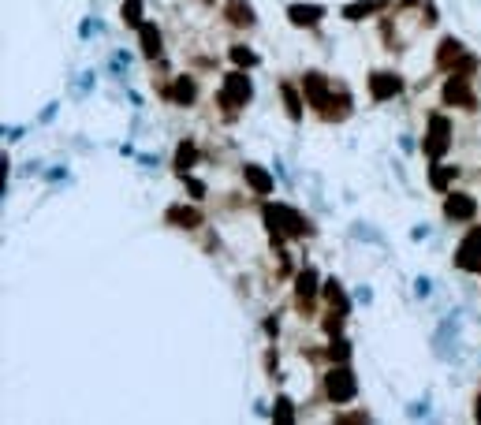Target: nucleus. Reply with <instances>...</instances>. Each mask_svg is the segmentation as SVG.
<instances>
[{"mask_svg":"<svg viewBox=\"0 0 481 425\" xmlns=\"http://www.w3.org/2000/svg\"><path fill=\"white\" fill-rule=\"evenodd\" d=\"M265 224H269V232H272V239H276V243H280V235L303 239V235L314 232V228H310V220L298 217V212L288 209V205H265Z\"/></svg>","mask_w":481,"mask_h":425,"instance_id":"obj_1","label":"nucleus"},{"mask_svg":"<svg viewBox=\"0 0 481 425\" xmlns=\"http://www.w3.org/2000/svg\"><path fill=\"white\" fill-rule=\"evenodd\" d=\"M324 392H329L332 403H351V400H355V392H358L355 373H351L347 366H336L332 373L324 377Z\"/></svg>","mask_w":481,"mask_h":425,"instance_id":"obj_2","label":"nucleus"},{"mask_svg":"<svg viewBox=\"0 0 481 425\" xmlns=\"http://www.w3.org/2000/svg\"><path fill=\"white\" fill-rule=\"evenodd\" d=\"M425 157H444L451 145V124L448 116H429V131H425Z\"/></svg>","mask_w":481,"mask_h":425,"instance_id":"obj_3","label":"nucleus"},{"mask_svg":"<svg viewBox=\"0 0 481 425\" xmlns=\"http://www.w3.org/2000/svg\"><path fill=\"white\" fill-rule=\"evenodd\" d=\"M246 101H250V78H246L243 71H231L224 78V90H220V104L236 112L239 104H246Z\"/></svg>","mask_w":481,"mask_h":425,"instance_id":"obj_4","label":"nucleus"},{"mask_svg":"<svg viewBox=\"0 0 481 425\" xmlns=\"http://www.w3.org/2000/svg\"><path fill=\"white\" fill-rule=\"evenodd\" d=\"M455 265L466 273H481V228H474L463 239V246L455 250Z\"/></svg>","mask_w":481,"mask_h":425,"instance_id":"obj_5","label":"nucleus"},{"mask_svg":"<svg viewBox=\"0 0 481 425\" xmlns=\"http://www.w3.org/2000/svg\"><path fill=\"white\" fill-rule=\"evenodd\" d=\"M303 94H306V101L314 104V109L329 112V104H332V90H329V83H324V75L310 71V75L303 78Z\"/></svg>","mask_w":481,"mask_h":425,"instance_id":"obj_6","label":"nucleus"},{"mask_svg":"<svg viewBox=\"0 0 481 425\" xmlns=\"http://www.w3.org/2000/svg\"><path fill=\"white\" fill-rule=\"evenodd\" d=\"M444 101L448 104H463V109H474L477 104V97H474V90H470V83H466V78L455 71L448 83H444Z\"/></svg>","mask_w":481,"mask_h":425,"instance_id":"obj_7","label":"nucleus"},{"mask_svg":"<svg viewBox=\"0 0 481 425\" xmlns=\"http://www.w3.org/2000/svg\"><path fill=\"white\" fill-rule=\"evenodd\" d=\"M403 90V83L396 75H388V71H377L373 78H370V94H373V101H388V97H396Z\"/></svg>","mask_w":481,"mask_h":425,"instance_id":"obj_8","label":"nucleus"},{"mask_svg":"<svg viewBox=\"0 0 481 425\" xmlns=\"http://www.w3.org/2000/svg\"><path fill=\"white\" fill-rule=\"evenodd\" d=\"M474 212H477V202H474L470 194H451L448 202H444V217L448 220H470Z\"/></svg>","mask_w":481,"mask_h":425,"instance_id":"obj_9","label":"nucleus"},{"mask_svg":"<svg viewBox=\"0 0 481 425\" xmlns=\"http://www.w3.org/2000/svg\"><path fill=\"white\" fill-rule=\"evenodd\" d=\"M224 19L231 26H254V8L246 0H228L224 4Z\"/></svg>","mask_w":481,"mask_h":425,"instance_id":"obj_10","label":"nucleus"},{"mask_svg":"<svg viewBox=\"0 0 481 425\" xmlns=\"http://www.w3.org/2000/svg\"><path fill=\"white\" fill-rule=\"evenodd\" d=\"M138 42H142V52H146L150 60L161 56V30H157L153 23H142V26H138Z\"/></svg>","mask_w":481,"mask_h":425,"instance_id":"obj_11","label":"nucleus"},{"mask_svg":"<svg viewBox=\"0 0 481 425\" xmlns=\"http://www.w3.org/2000/svg\"><path fill=\"white\" fill-rule=\"evenodd\" d=\"M288 16H291L295 26H314V23L324 16V8H317V4H291Z\"/></svg>","mask_w":481,"mask_h":425,"instance_id":"obj_12","label":"nucleus"},{"mask_svg":"<svg viewBox=\"0 0 481 425\" xmlns=\"http://www.w3.org/2000/svg\"><path fill=\"white\" fill-rule=\"evenodd\" d=\"M243 176H246V183L257 191V194H272V176L262 168V164H246L243 168Z\"/></svg>","mask_w":481,"mask_h":425,"instance_id":"obj_13","label":"nucleus"},{"mask_svg":"<svg viewBox=\"0 0 481 425\" xmlns=\"http://www.w3.org/2000/svg\"><path fill=\"white\" fill-rule=\"evenodd\" d=\"M168 220L179 224V228H198V224H202V212H198V209H187V205H172V209H168Z\"/></svg>","mask_w":481,"mask_h":425,"instance_id":"obj_14","label":"nucleus"},{"mask_svg":"<svg viewBox=\"0 0 481 425\" xmlns=\"http://www.w3.org/2000/svg\"><path fill=\"white\" fill-rule=\"evenodd\" d=\"M295 284H298V302H303V306H306V302H314V295H317V273L314 269H303Z\"/></svg>","mask_w":481,"mask_h":425,"instance_id":"obj_15","label":"nucleus"},{"mask_svg":"<svg viewBox=\"0 0 481 425\" xmlns=\"http://www.w3.org/2000/svg\"><path fill=\"white\" fill-rule=\"evenodd\" d=\"M455 60H463V42L444 37V42H440V52H437V64H440V68H451Z\"/></svg>","mask_w":481,"mask_h":425,"instance_id":"obj_16","label":"nucleus"},{"mask_svg":"<svg viewBox=\"0 0 481 425\" xmlns=\"http://www.w3.org/2000/svg\"><path fill=\"white\" fill-rule=\"evenodd\" d=\"M194 94H198V86H194V78H176V86L168 90V97L179 101V104H190Z\"/></svg>","mask_w":481,"mask_h":425,"instance_id":"obj_17","label":"nucleus"},{"mask_svg":"<svg viewBox=\"0 0 481 425\" xmlns=\"http://www.w3.org/2000/svg\"><path fill=\"white\" fill-rule=\"evenodd\" d=\"M384 8V0H358V4H347L343 16L347 19H362V16H377V11Z\"/></svg>","mask_w":481,"mask_h":425,"instance_id":"obj_18","label":"nucleus"},{"mask_svg":"<svg viewBox=\"0 0 481 425\" xmlns=\"http://www.w3.org/2000/svg\"><path fill=\"white\" fill-rule=\"evenodd\" d=\"M194 161H198V150H194L190 142H183V145L176 150V168H179V176H187V172L194 168Z\"/></svg>","mask_w":481,"mask_h":425,"instance_id":"obj_19","label":"nucleus"},{"mask_svg":"<svg viewBox=\"0 0 481 425\" xmlns=\"http://www.w3.org/2000/svg\"><path fill=\"white\" fill-rule=\"evenodd\" d=\"M280 94H284V104H288V116H291V119L303 116V101H298V90H295L291 83H284Z\"/></svg>","mask_w":481,"mask_h":425,"instance_id":"obj_20","label":"nucleus"},{"mask_svg":"<svg viewBox=\"0 0 481 425\" xmlns=\"http://www.w3.org/2000/svg\"><path fill=\"white\" fill-rule=\"evenodd\" d=\"M324 295H329V302H332L336 310H343V313H347V295H343V287L336 284V280H329V284H324Z\"/></svg>","mask_w":481,"mask_h":425,"instance_id":"obj_21","label":"nucleus"},{"mask_svg":"<svg viewBox=\"0 0 481 425\" xmlns=\"http://www.w3.org/2000/svg\"><path fill=\"white\" fill-rule=\"evenodd\" d=\"M451 176H455V168H448V164H433V176H429V183H433L437 191H444L448 183H451Z\"/></svg>","mask_w":481,"mask_h":425,"instance_id":"obj_22","label":"nucleus"},{"mask_svg":"<svg viewBox=\"0 0 481 425\" xmlns=\"http://www.w3.org/2000/svg\"><path fill=\"white\" fill-rule=\"evenodd\" d=\"M123 23L127 26H142V4H138V0H123Z\"/></svg>","mask_w":481,"mask_h":425,"instance_id":"obj_23","label":"nucleus"},{"mask_svg":"<svg viewBox=\"0 0 481 425\" xmlns=\"http://www.w3.org/2000/svg\"><path fill=\"white\" fill-rule=\"evenodd\" d=\"M231 60H236L239 68H254V64H257V56L246 45H231Z\"/></svg>","mask_w":481,"mask_h":425,"instance_id":"obj_24","label":"nucleus"},{"mask_svg":"<svg viewBox=\"0 0 481 425\" xmlns=\"http://www.w3.org/2000/svg\"><path fill=\"white\" fill-rule=\"evenodd\" d=\"M340 328H343V310H332L329 321H324V332H329V336H340Z\"/></svg>","mask_w":481,"mask_h":425,"instance_id":"obj_25","label":"nucleus"},{"mask_svg":"<svg viewBox=\"0 0 481 425\" xmlns=\"http://www.w3.org/2000/svg\"><path fill=\"white\" fill-rule=\"evenodd\" d=\"M329 354H332V362H347V354H351V343H347V340H336Z\"/></svg>","mask_w":481,"mask_h":425,"instance_id":"obj_26","label":"nucleus"},{"mask_svg":"<svg viewBox=\"0 0 481 425\" xmlns=\"http://www.w3.org/2000/svg\"><path fill=\"white\" fill-rule=\"evenodd\" d=\"M272 418H280V421H291V418H295V410H291V400H276V410H272Z\"/></svg>","mask_w":481,"mask_h":425,"instance_id":"obj_27","label":"nucleus"},{"mask_svg":"<svg viewBox=\"0 0 481 425\" xmlns=\"http://www.w3.org/2000/svg\"><path fill=\"white\" fill-rule=\"evenodd\" d=\"M183 179H187V191H190L194 198H205V187H202L198 179H190V176H183Z\"/></svg>","mask_w":481,"mask_h":425,"instance_id":"obj_28","label":"nucleus"},{"mask_svg":"<svg viewBox=\"0 0 481 425\" xmlns=\"http://www.w3.org/2000/svg\"><path fill=\"white\" fill-rule=\"evenodd\" d=\"M477 421H481V400H477Z\"/></svg>","mask_w":481,"mask_h":425,"instance_id":"obj_29","label":"nucleus"}]
</instances>
